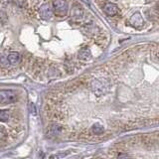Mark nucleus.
Listing matches in <instances>:
<instances>
[{
  "label": "nucleus",
  "instance_id": "obj_1",
  "mask_svg": "<svg viewBox=\"0 0 159 159\" xmlns=\"http://www.w3.org/2000/svg\"><path fill=\"white\" fill-rule=\"evenodd\" d=\"M102 11L120 31L141 33L159 25V0H99Z\"/></svg>",
  "mask_w": 159,
  "mask_h": 159
},
{
  "label": "nucleus",
  "instance_id": "obj_2",
  "mask_svg": "<svg viewBox=\"0 0 159 159\" xmlns=\"http://www.w3.org/2000/svg\"><path fill=\"white\" fill-rule=\"evenodd\" d=\"M52 6L53 12L56 16L60 18H64L65 16H67L69 11V5L67 0H53Z\"/></svg>",
  "mask_w": 159,
  "mask_h": 159
},
{
  "label": "nucleus",
  "instance_id": "obj_3",
  "mask_svg": "<svg viewBox=\"0 0 159 159\" xmlns=\"http://www.w3.org/2000/svg\"><path fill=\"white\" fill-rule=\"evenodd\" d=\"M18 94L12 89H3L0 91V103L1 104H9L17 102Z\"/></svg>",
  "mask_w": 159,
  "mask_h": 159
},
{
  "label": "nucleus",
  "instance_id": "obj_4",
  "mask_svg": "<svg viewBox=\"0 0 159 159\" xmlns=\"http://www.w3.org/2000/svg\"><path fill=\"white\" fill-rule=\"evenodd\" d=\"M53 14V8H51V6L48 3H44L41 7H40V15L41 17L45 20H49L52 17Z\"/></svg>",
  "mask_w": 159,
  "mask_h": 159
},
{
  "label": "nucleus",
  "instance_id": "obj_5",
  "mask_svg": "<svg viewBox=\"0 0 159 159\" xmlns=\"http://www.w3.org/2000/svg\"><path fill=\"white\" fill-rule=\"evenodd\" d=\"M7 59L10 65H17L20 62V54L17 52H11L7 56Z\"/></svg>",
  "mask_w": 159,
  "mask_h": 159
},
{
  "label": "nucleus",
  "instance_id": "obj_6",
  "mask_svg": "<svg viewBox=\"0 0 159 159\" xmlns=\"http://www.w3.org/2000/svg\"><path fill=\"white\" fill-rule=\"evenodd\" d=\"M10 117V111L7 109H0V121H7Z\"/></svg>",
  "mask_w": 159,
  "mask_h": 159
},
{
  "label": "nucleus",
  "instance_id": "obj_7",
  "mask_svg": "<svg viewBox=\"0 0 159 159\" xmlns=\"http://www.w3.org/2000/svg\"><path fill=\"white\" fill-rule=\"evenodd\" d=\"M9 62H8V59L6 57H4L3 55H0V66H2L4 68H7L9 66Z\"/></svg>",
  "mask_w": 159,
  "mask_h": 159
},
{
  "label": "nucleus",
  "instance_id": "obj_8",
  "mask_svg": "<svg viewBox=\"0 0 159 159\" xmlns=\"http://www.w3.org/2000/svg\"><path fill=\"white\" fill-rule=\"evenodd\" d=\"M12 1L20 8H25L27 5V0H12Z\"/></svg>",
  "mask_w": 159,
  "mask_h": 159
},
{
  "label": "nucleus",
  "instance_id": "obj_9",
  "mask_svg": "<svg viewBox=\"0 0 159 159\" xmlns=\"http://www.w3.org/2000/svg\"><path fill=\"white\" fill-rule=\"evenodd\" d=\"M5 137H6V131H5V128L0 126V142H1Z\"/></svg>",
  "mask_w": 159,
  "mask_h": 159
},
{
  "label": "nucleus",
  "instance_id": "obj_10",
  "mask_svg": "<svg viewBox=\"0 0 159 159\" xmlns=\"http://www.w3.org/2000/svg\"><path fill=\"white\" fill-rule=\"evenodd\" d=\"M30 108H31V113L35 116V114L37 113V111H36V107H35V106H34L33 103L30 104Z\"/></svg>",
  "mask_w": 159,
  "mask_h": 159
},
{
  "label": "nucleus",
  "instance_id": "obj_11",
  "mask_svg": "<svg viewBox=\"0 0 159 159\" xmlns=\"http://www.w3.org/2000/svg\"><path fill=\"white\" fill-rule=\"evenodd\" d=\"M49 159H58V156L57 155H51Z\"/></svg>",
  "mask_w": 159,
  "mask_h": 159
}]
</instances>
